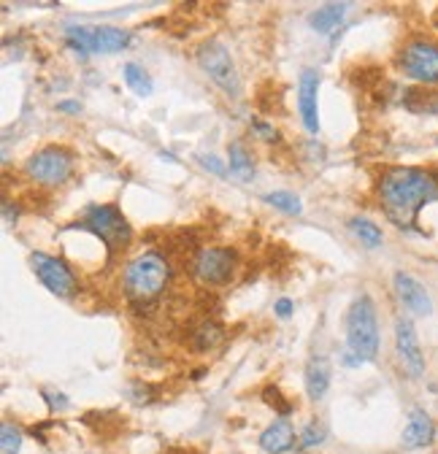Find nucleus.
I'll return each instance as SVG.
<instances>
[{"mask_svg": "<svg viewBox=\"0 0 438 454\" xmlns=\"http://www.w3.org/2000/svg\"><path fill=\"white\" fill-rule=\"evenodd\" d=\"M379 200L393 224L401 231H411L417 227L419 211L438 200V179L430 170L414 165L387 168L379 179Z\"/></svg>", "mask_w": 438, "mask_h": 454, "instance_id": "1", "label": "nucleus"}, {"mask_svg": "<svg viewBox=\"0 0 438 454\" xmlns=\"http://www.w3.org/2000/svg\"><path fill=\"white\" fill-rule=\"evenodd\" d=\"M171 281V265L168 260L157 254V252H144L138 257H133L125 265L122 273V293L130 303L136 306H146L152 301H157L162 293H166Z\"/></svg>", "mask_w": 438, "mask_h": 454, "instance_id": "2", "label": "nucleus"}, {"mask_svg": "<svg viewBox=\"0 0 438 454\" xmlns=\"http://www.w3.org/2000/svg\"><path fill=\"white\" fill-rule=\"evenodd\" d=\"M347 347L360 363H373L379 355V317L371 295H360L347 311Z\"/></svg>", "mask_w": 438, "mask_h": 454, "instance_id": "3", "label": "nucleus"}, {"mask_svg": "<svg viewBox=\"0 0 438 454\" xmlns=\"http://www.w3.org/2000/svg\"><path fill=\"white\" fill-rule=\"evenodd\" d=\"M195 57H198L200 71H203L219 90H223L228 98H236V100L241 98V92H244L241 76H239V68H236L233 57H231L228 46H225L223 41H216V38L203 41V43L198 46Z\"/></svg>", "mask_w": 438, "mask_h": 454, "instance_id": "4", "label": "nucleus"}, {"mask_svg": "<svg viewBox=\"0 0 438 454\" xmlns=\"http://www.w3.org/2000/svg\"><path fill=\"white\" fill-rule=\"evenodd\" d=\"M66 43L82 54H114L130 46V33L112 27V25H68L66 27Z\"/></svg>", "mask_w": 438, "mask_h": 454, "instance_id": "5", "label": "nucleus"}, {"mask_svg": "<svg viewBox=\"0 0 438 454\" xmlns=\"http://www.w3.org/2000/svg\"><path fill=\"white\" fill-rule=\"evenodd\" d=\"M82 227H84V231H90V233H95L108 249H122L133 239L130 222L112 203H95V206H90L84 211V216H82Z\"/></svg>", "mask_w": 438, "mask_h": 454, "instance_id": "6", "label": "nucleus"}, {"mask_svg": "<svg viewBox=\"0 0 438 454\" xmlns=\"http://www.w3.org/2000/svg\"><path fill=\"white\" fill-rule=\"evenodd\" d=\"M25 174L35 184L43 187H60L74 174V154L66 146H43L35 154L27 157Z\"/></svg>", "mask_w": 438, "mask_h": 454, "instance_id": "7", "label": "nucleus"}, {"mask_svg": "<svg viewBox=\"0 0 438 454\" xmlns=\"http://www.w3.org/2000/svg\"><path fill=\"white\" fill-rule=\"evenodd\" d=\"M398 66L403 76L417 84H425V87L438 84V43L422 41V38L409 41L398 57Z\"/></svg>", "mask_w": 438, "mask_h": 454, "instance_id": "8", "label": "nucleus"}, {"mask_svg": "<svg viewBox=\"0 0 438 454\" xmlns=\"http://www.w3.org/2000/svg\"><path fill=\"white\" fill-rule=\"evenodd\" d=\"M30 262H33V270H35L38 281L51 295H58V298H74L76 295L79 278L60 257H49L43 252H33Z\"/></svg>", "mask_w": 438, "mask_h": 454, "instance_id": "9", "label": "nucleus"}, {"mask_svg": "<svg viewBox=\"0 0 438 454\" xmlns=\"http://www.w3.org/2000/svg\"><path fill=\"white\" fill-rule=\"evenodd\" d=\"M236 273V252L225 247H206L195 257V276L203 284L219 287V284H228Z\"/></svg>", "mask_w": 438, "mask_h": 454, "instance_id": "10", "label": "nucleus"}, {"mask_svg": "<svg viewBox=\"0 0 438 454\" xmlns=\"http://www.w3.org/2000/svg\"><path fill=\"white\" fill-rule=\"evenodd\" d=\"M395 352H398V360H401L403 371L409 373V379L417 381L425 376V355L419 347L417 327L409 317H398V322H395Z\"/></svg>", "mask_w": 438, "mask_h": 454, "instance_id": "11", "label": "nucleus"}, {"mask_svg": "<svg viewBox=\"0 0 438 454\" xmlns=\"http://www.w3.org/2000/svg\"><path fill=\"white\" fill-rule=\"evenodd\" d=\"M298 111L303 128L309 133H319V74L314 68H303L298 79Z\"/></svg>", "mask_w": 438, "mask_h": 454, "instance_id": "12", "label": "nucleus"}, {"mask_svg": "<svg viewBox=\"0 0 438 454\" xmlns=\"http://www.w3.org/2000/svg\"><path fill=\"white\" fill-rule=\"evenodd\" d=\"M393 287H395V295L398 301L414 314V317H430L433 314V301H430V293L425 290V284L417 281L411 273L406 270H398L393 276Z\"/></svg>", "mask_w": 438, "mask_h": 454, "instance_id": "13", "label": "nucleus"}, {"mask_svg": "<svg viewBox=\"0 0 438 454\" xmlns=\"http://www.w3.org/2000/svg\"><path fill=\"white\" fill-rule=\"evenodd\" d=\"M435 441V422L425 409H411L406 427L401 433V446L403 449H425Z\"/></svg>", "mask_w": 438, "mask_h": 454, "instance_id": "14", "label": "nucleus"}, {"mask_svg": "<svg viewBox=\"0 0 438 454\" xmlns=\"http://www.w3.org/2000/svg\"><path fill=\"white\" fill-rule=\"evenodd\" d=\"M303 384L311 401H322L327 389H331V360L325 355H311L303 371Z\"/></svg>", "mask_w": 438, "mask_h": 454, "instance_id": "15", "label": "nucleus"}, {"mask_svg": "<svg viewBox=\"0 0 438 454\" xmlns=\"http://www.w3.org/2000/svg\"><path fill=\"white\" fill-rule=\"evenodd\" d=\"M295 446V427L287 417L277 419L260 433V449L265 454H287Z\"/></svg>", "mask_w": 438, "mask_h": 454, "instance_id": "16", "label": "nucleus"}, {"mask_svg": "<svg viewBox=\"0 0 438 454\" xmlns=\"http://www.w3.org/2000/svg\"><path fill=\"white\" fill-rule=\"evenodd\" d=\"M347 9H349L347 4H325V6H319V9L309 17V25H311L317 33L327 35V33H333V30L344 22Z\"/></svg>", "mask_w": 438, "mask_h": 454, "instance_id": "17", "label": "nucleus"}, {"mask_svg": "<svg viewBox=\"0 0 438 454\" xmlns=\"http://www.w3.org/2000/svg\"><path fill=\"white\" fill-rule=\"evenodd\" d=\"M228 168H231V176H236L241 182H249L254 176V160L241 141H233L228 146Z\"/></svg>", "mask_w": 438, "mask_h": 454, "instance_id": "18", "label": "nucleus"}, {"mask_svg": "<svg viewBox=\"0 0 438 454\" xmlns=\"http://www.w3.org/2000/svg\"><path fill=\"white\" fill-rule=\"evenodd\" d=\"M349 227H352V233L360 239V244H365L368 249H379L381 244H385V233H381V227L365 216H355L349 219Z\"/></svg>", "mask_w": 438, "mask_h": 454, "instance_id": "19", "label": "nucleus"}, {"mask_svg": "<svg viewBox=\"0 0 438 454\" xmlns=\"http://www.w3.org/2000/svg\"><path fill=\"white\" fill-rule=\"evenodd\" d=\"M122 76H125V84H128L138 98H149V95H152L154 84H152L149 74H146L138 63H128V66L122 68Z\"/></svg>", "mask_w": 438, "mask_h": 454, "instance_id": "20", "label": "nucleus"}, {"mask_svg": "<svg viewBox=\"0 0 438 454\" xmlns=\"http://www.w3.org/2000/svg\"><path fill=\"white\" fill-rule=\"evenodd\" d=\"M262 200H265L268 206H273L277 211H282V214H290V216H298V214L303 211V203H301V198H298L295 192H287V190L265 192V195H262Z\"/></svg>", "mask_w": 438, "mask_h": 454, "instance_id": "21", "label": "nucleus"}, {"mask_svg": "<svg viewBox=\"0 0 438 454\" xmlns=\"http://www.w3.org/2000/svg\"><path fill=\"white\" fill-rule=\"evenodd\" d=\"M406 108L414 114H438V92L414 90L406 95Z\"/></svg>", "mask_w": 438, "mask_h": 454, "instance_id": "22", "label": "nucleus"}, {"mask_svg": "<svg viewBox=\"0 0 438 454\" xmlns=\"http://www.w3.org/2000/svg\"><path fill=\"white\" fill-rule=\"evenodd\" d=\"M22 449V430L12 422H4L0 427V454H20Z\"/></svg>", "mask_w": 438, "mask_h": 454, "instance_id": "23", "label": "nucleus"}, {"mask_svg": "<svg viewBox=\"0 0 438 454\" xmlns=\"http://www.w3.org/2000/svg\"><path fill=\"white\" fill-rule=\"evenodd\" d=\"M219 340H223V330H219L214 322H208L198 330V349H214Z\"/></svg>", "mask_w": 438, "mask_h": 454, "instance_id": "24", "label": "nucleus"}, {"mask_svg": "<svg viewBox=\"0 0 438 454\" xmlns=\"http://www.w3.org/2000/svg\"><path fill=\"white\" fill-rule=\"evenodd\" d=\"M325 435H327L325 425H322L319 419H311V422L306 425V430L301 433V443H303V446H319V443L325 441Z\"/></svg>", "mask_w": 438, "mask_h": 454, "instance_id": "25", "label": "nucleus"}, {"mask_svg": "<svg viewBox=\"0 0 438 454\" xmlns=\"http://www.w3.org/2000/svg\"><path fill=\"white\" fill-rule=\"evenodd\" d=\"M198 162H200L206 170H211L214 176H228V170H231L216 154H198Z\"/></svg>", "mask_w": 438, "mask_h": 454, "instance_id": "26", "label": "nucleus"}, {"mask_svg": "<svg viewBox=\"0 0 438 454\" xmlns=\"http://www.w3.org/2000/svg\"><path fill=\"white\" fill-rule=\"evenodd\" d=\"M252 130H254V133H260L268 144H273V141L279 138V133H277V130H273L270 125H265V122H260V120H252Z\"/></svg>", "mask_w": 438, "mask_h": 454, "instance_id": "27", "label": "nucleus"}, {"mask_svg": "<svg viewBox=\"0 0 438 454\" xmlns=\"http://www.w3.org/2000/svg\"><path fill=\"white\" fill-rule=\"evenodd\" d=\"M293 301L290 298H279L277 301V306H273V311H277V317H282V319H287V317H293Z\"/></svg>", "mask_w": 438, "mask_h": 454, "instance_id": "28", "label": "nucleus"}, {"mask_svg": "<svg viewBox=\"0 0 438 454\" xmlns=\"http://www.w3.org/2000/svg\"><path fill=\"white\" fill-rule=\"evenodd\" d=\"M58 111H63V114H79L82 111V103L79 100H60L58 103Z\"/></svg>", "mask_w": 438, "mask_h": 454, "instance_id": "29", "label": "nucleus"}]
</instances>
